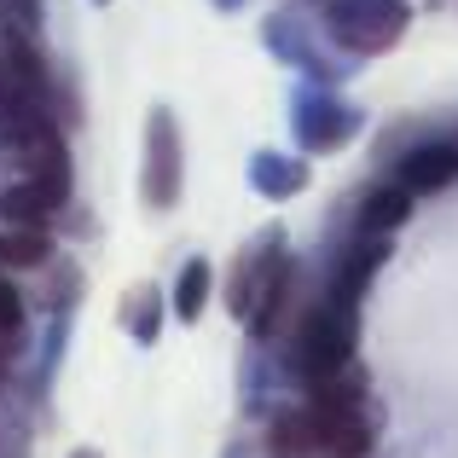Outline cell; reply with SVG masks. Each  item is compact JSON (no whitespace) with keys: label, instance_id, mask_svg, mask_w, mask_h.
Returning <instances> with one entry per match:
<instances>
[{"label":"cell","instance_id":"obj_14","mask_svg":"<svg viewBox=\"0 0 458 458\" xmlns=\"http://www.w3.org/2000/svg\"><path fill=\"white\" fill-rule=\"evenodd\" d=\"M70 313H76V308H53V319H47V336H41V348H35V383H30V394L53 389L58 360H64V343H70Z\"/></svg>","mask_w":458,"mask_h":458},{"label":"cell","instance_id":"obj_17","mask_svg":"<svg viewBox=\"0 0 458 458\" xmlns=\"http://www.w3.org/2000/svg\"><path fill=\"white\" fill-rule=\"evenodd\" d=\"M12 366H18V360H12V354H0V389L12 383Z\"/></svg>","mask_w":458,"mask_h":458},{"label":"cell","instance_id":"obj_4","mask_svg":"<svg viewBox=\"0 0 458 458\" xmlns=\"http://www.w3.org/2000/svg\"><path fill=\"white\" fill-rule=\"evenodd\" d=\"M261 47H267L284 70H296L302 81H313V88H343L348 70H354V58L336 53V47L325 41V30H313L302 12H273V18L261 23Z\"/></svg>","mask_w":458,"mask_h":458},{"label":"cell","instance_id":"obj_6","mask_svg":"<svg viewBox=\"0 0 458 458\" xmlns=\"http://www.w3.org/2000/svg\"><path fill=\"white\" fill-rule=\"evenodd\" d=\"M140 198H146L151 215H174L180 198H186V140H180V116L168 105H151V116H146Z\"/></svg>","mask_w":458,"mask_h":458},{"label":"cell","instance_id":"obj_3","mask_svg":"<svg viewBox=\"0 0 458 458\" xmlns=\"http://www.w3.org/2000/svg\"><path fill=\"white\" fill-rule=\"evenodd\" d=\"M319 30L336 53L366 64V58H389L406 41L412 6L406 0H319Z\"/></svg>","mask_w":458,"mask_h":458},{"label":"cell","instance_id":"obj_7","mask_svg":"<svg viewBox=\"0 0 458 458\" xmlns=\"http://www.w3.org/2000/svg\"><path fill=\"white\" fill-rule=\"evenodd\" d=\"M389 256H394V238H383V233H348V244L325 261L319 291L336 296V302H348V308H360V302H366V291H371V279L389 267Z\"/></svg>","mask_w":458,"mask_h":458},{"label":"cell","instance_id":"obj_5","mask_svg":"<svg viewBox=\"0 0 458 458\" xmlns=\"http://www.w3.org/2000/svg\"><path fill=\"white\" fill-rule=\"evenodd\" d=\"M360 128H366V116H360L336 88H313V81H302V88L291 93V134H296V151L302 157L348 151L360 140Z\"/></svg>","mask_w":458,"mask_h":458},{"label":"cell","instance_id":"obj_16","mask_svg":"<svg viewBox=\"0 0 458 458\" xmlns=\"http://www.w3.org/2000/svg\"><path fill=\"white\" fill-rule=\"evenodd\" d=\"M0 23L23 35H41V0H0Z\"/></svg>","mask_w":458,"mask_h":458},{"label":"cell","instance_id":"obj_9","mask_svg":"<svg viewBox=\"0 0 458 458\" xmlns=\"http://www.w3.org/2000/svg\"><path fill=\"white\" fill-rule=\"evenodd\" d=\"M308 180H313L308 157H291V151H256V157H250V191H256V198H267V203L302 198Z\"/></svg>","mask_w":458,"mask_h":458},{"label":"cell","instance_id":"obj_15","mask_svg":"<svg viewBox=\"0 0 458 458\" xmlns=\"http://www.w3.org/2000/svg\"><path fill=\"white\" fill-rule=\"evenodd\" d=\"M23 343H30V302H23L18 284L0 273V354L23 360Z\"/></svg>","mask_w":458,"mask_h":458},{"label":"cell","instance_id":"obj_8","mask_svg":"<svg viewBox=\"0 0 458 458\" xmlns=\"http://www.w3.org/2000/svg\"><path fill=\"white\" fill-rule=\"evenodd\" d=\"M394 186H406L412 198H441L458 186V140H424L394 163Z\"/></svg>","mask_w":458,"mask_h":458},{"label":"cell","instance_id":"obj_20","mask_svg":"<svg viewBox=\"0 0 458 458\" xmlns=\"http://www.w3.org/2000/svg\"><path fill=\"white\" fill-rule=\"evenodd\" d=\"M221 458H244V453H238V447H233V453H221Z\"/></svg>","mask_w":458,"mask_h":458},{"label":"cell","instance_id":"obj_12","mask_svg":"<svg viewBox=\"0 0 458 458\" xmlns=\"http://www.w3.org/2000/svg\"><path fill=\"white\" fill-rule=\"evenodd\" d=\"M58 244L47 226H0V273H47Z\"/></svg>","mask_w":458,"mask_h":458},{"label":"cell","instance_id":"obj_19","mask_svg":"<svg viewBox=\"0 0 458 458\" xmlns=\"http://www.w3.org/2000/svg\"><path fill=\"white\" fill-rule=\"evenodd\" d=\"M70 458H105V453H99V447H76Z\"/></svg>","mask_w":458,"mask_h":458},{"label":"cell","instance_id":"obj_18","mask_svg":"<svg viewBox=\"0 0 458 458\" xmlns=\"http://www.w3.org/2000/svg\"><path fill=\"white\" fill-rule=\"evenodd\" d=\"M209 6H215V12H244L250 0H209Z\"/></svg>","mask_w":458,"mask_h":458},{"label":"cell","instance_id":"obj_2","mask_svg":"<svg viewBox=\"0 0 458 458\" xmlns=\"http://www.w3.org/2000/svg\"><path fill=\"white\" fill-rule=\"evenodd\" d=\"M296 261H291V233H284L279 221H267L256 238H244V250L233 256V267H226L221 279V302L233 313L238 325L261 319L273 302H279V291L291 284Z\"/></svg>","mask_w":458,"mask_h":458},{"label":"cell","instance_id":"obj_11","mask_svg":"<svg viewBox=\"0 0 458 458\" xmlns=\"http://www.w3.org/2000/svg\"><path fill=\"white\" fill-rule=\"evenodd\" d=\"M116 319H123V331L134 336L140 348H151L157 336H163V319H168V296H163V284H151V279L128 284V291H123V308H116Z\"/></svg>","mask_w":458,"mask_h":458},{"label":"cell","instance_id":"obj_21","mask_svg":"<svg viewBox=\"0 0 458 458\" xmlns=\"http://www.w3.org/2000/svg\"><path fill=\"white\" fill-rule=\"evenodd\" d=\"M93 6H111V0H93Z\"/></svg>","mask_w":458,"mask_h":458},{"label":"cell","instance_id":"obj_10","mask_svg":"<svg viewBox=\"0 0 458 458\" xmlns=\"http://www.w3.org/2000/svg\"><path fill=\"white\" fill-rule=\"evenodd\" d=\"M412 191L406 186H394V180H377V186L360 198V209H354V233H383V238H394L406 221H412Z\"/></svg>","mask_w":458,"mask_h":458},{"label":"cell","instance_id":"obj_1","mask_svg":"<svg viewBox=\"0 0 458 458\" xmlns=\"http://www.w3.org/2000/svg\"><path fill=\"white\" fill-rule=\"evenodd\" d=\"M354 354H360V308L313 291V302L296 313L291 336H284V360H291L296 389H313V383L348 371Z\"/></svg>","mask_w":458,"mask_h":458},{"label":"cell","instance_id":"obj_13","mask_svg":"<svg viewBox=\"0 0 458 458\" xmlns=\"http://www.w3.org/2000/svg\"><path fill=\"white\" fill-rule=\"evenodd\" d=\"M209 296H215V267H209L203 256L180 261V273H174V302H168V313H174L180 325H198L203 308H209Z\"/></svg>","mask_w":458,"mask_h":458}]
</instances>
